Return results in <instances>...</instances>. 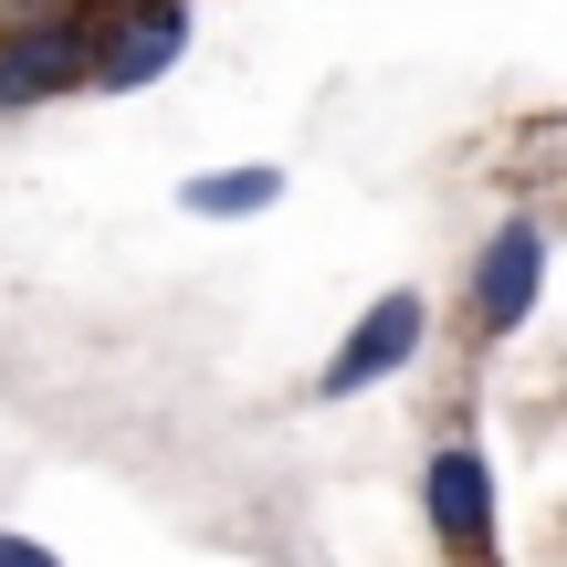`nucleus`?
I'll list each match as a JSON object with an SVG mask.
<instances>
[{
  "label": "nucleus",
  "mask_w": 567,
  "mask_h": 567,
  "mask_svg": "<svg viewBox=\"0 0 567 567\" xmlns=\"http://www.w3.org/2000/svg\"><path fill=\"white\" fill-rule=\"evenodd\" d=\"M421 505H431V536H442L463 567H494V484H484V452H473V442H442V452H431Z\"/></svg>",
  "instance_id": "obj_5"
},
{
  "label": "nucleus",
  "mask_w": 567,
  "mask_h": 567,
  "mask_svg": "<svg viewBox=\"0 0 567 567\" xmlns=\"http://www.w3.org/2000/svg\"><path fill=\"white\" fill-rule=\"evenodd\" d=\"M0 567H63L53 547H32V536H0Z\"/></svg>",
  "instance_id": "obj_7"
},
{
  "label": "nucleus",
  "mask_w": 567,
  "mask_h": 567,
  "mask_svg": "<svg viewBox=\"0 0 567 567\" xmlns=\"http://www.w3.org/2000/svg\"><path fill=\"white\" fill-rule=\"evenodd\" d=\"M189 53V0H105L95 11V95H137Z\"/></svg>",
  "instance_id": "obj_2"
},
{
  "label": "nucleus",
  "mask_w": 567,
  "mask_h": 567,
  "mask_svg": "<svg viewBox=\"0 0 567 567\" xmlns=\"http://www.w3.org/2000/svg\"><path fill=\"white\" fill-rule=\"evenodd\" d=\"M84 74H95V21L0 11V116L53 105V95H84Z\"/></svg>",
  "instance_id": "obj_1"
},
{
  "label": "nucleus",
  "mask_w": 567,
  "mask_h": 567,
  "mask_svg": "<svg viewBox=\"0 0 567 567\" xmlns=\"http://www.w3.org/2000/svg\"><path fill=\"white\" fill-rule=\"evenodd\" d=\"M284 200V168H221V179H189L179 210H200V221H252V210Z\"/></svg>",
  "instance_id": "obj_6"
},
{
  "label": "nucleus",
  "mask_w": 567,
  "mask_h": 567,
  "mask_svg": "<svg viewBox=\"0 0 567 567\" xmlns=\"http://www.w3.org/2000/svg\"><path fill=\"white\" fill-rule=\"evenodd\" d=\"M547 295V221H505L473 252V347H505Z\"/></svg>",
  "instance_id": "obj_4"
},
{
  "label": "nucleus",
  "mask_w": 567,
  "mask_h": 567,
  "mask_svg": "<svg viewBox=\"0 0 567 567\" xmlns=\"http://www.w3.org/2000/svg\"><path fill=\"white\" fill-rule=\"evenodd\" d=\"M421 337H431V295H379L358 326H347V347L316 368V400H358V389H379V379H400L410 358H421Z\"/></svg>",
  "instance_id": "obj_3"
}]
</instances>
